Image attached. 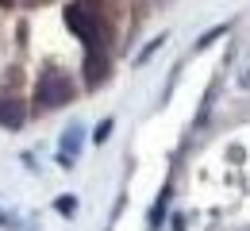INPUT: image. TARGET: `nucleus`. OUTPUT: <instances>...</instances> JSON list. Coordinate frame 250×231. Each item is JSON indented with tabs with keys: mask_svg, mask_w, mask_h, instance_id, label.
<instances>
[{
	"mask_svg": "<svg viewBox=\"0 0 250 231\" xmlns=\"http://www.w3.org/2000/svg\"><path fill=\"white\" fill-rule=\"evenodd\" d=\"M73 93H77V85H73V77H69L65 69H46V73L39 77V85H35V100H39L42 108L69 104Z\"/></svg>",
	"mask_w": 250,
	"mask_h": 231,
	"instance_id": "obj_1",
	"label": "nucleus"
},
{
	"mask_svg": "<svg viewBox=\"0 0 250 231\" xmlns=\"http://www.w3.org/2000/svg\"><path fill=\"white\" fill-rule=\"evenodd\" d=\"M23 120H27V108H23V100L0 97V127L16 131V127H23Z\"/></svg>",
	"mask_w": 250,
	"mask_h": 231,
	"instance_id": "obj_2",
	"label": "nucleus"
},
{
	"mask_svg": "<svg viewBox=\"0 0 250 231\" xmlns=\"http://www.w3.org/2000/svg\"><path fill=\"white\" fill-rule=\"evenodd\" d=\"M108 135H112V120H104V124H100V127H96V143H104V139H108Z\"/></svg>",
	"mask_w": 250,
	"mask_h": 231,
	"instance_id": "obj_3",
	"label": "nucleus"
},
{
	"mask_svg": "<svg viewBox=\"0 0 250 231\" xmlns=\"http://www.w3.org/2000/svg\"><path fill=\"white\" fill-rule=\"evenodd\" d=\"M73 208H77V204H73L69 197H62V200H58V212H65V216H73Z\"/></svg>",
	"mask_w": 250,
	"mask_h": 231,
	"instance_id": "obj_4",
	"label": "nucleus"
},
{
	"mask_svg": "<svg viewBox=\"0 0 250 231\" xmlns=\"http://www.w3.org/2000/svg\"><path fill=\"white\" fill-rule=\"evenodd\" d=\"M0 224H4V216H0Z\"/></svg>",
	"mask_w": 250,
	"mask_h": 231,
	"instance_id": "obj_5",
	"label": "nucleus"
}]
</instances>
